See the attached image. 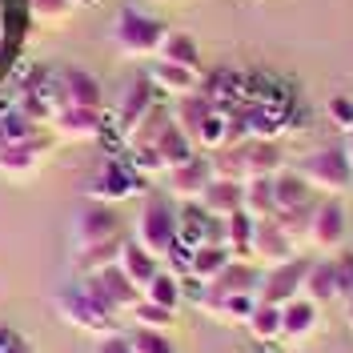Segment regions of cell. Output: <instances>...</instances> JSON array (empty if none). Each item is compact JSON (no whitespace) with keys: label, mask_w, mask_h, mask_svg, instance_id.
I'll list each match as a JSON object with an SVG mask.
<instances>
[{"label":"cell","mask_w":353,"mask_h":353,"mask_svg":"<svg viewBox=\"0 0 353 353\" xmlns=\"http://www.w3.org/2000/svg\"><path fill=\"white\" fill-rule=\"evenodd\" d=\"M333 273H337V297L353 301V253H341V261H333Z\"/></svg>","instance_id":"44"},{"label":"cell","mask_w":353,"mask_h":353,"mask_svg":"<svg viewBox=\"0 0 353 353\" xmlns=\"http://www.w3.org/2000/svg\"><path fill=\"white\" fill-rule=\"evenodd\" d=\"M325 117H330L341 132H350L353 129V97H345V92L330 97V101H325Z\"/></svg>","instance_id":"42"},{"label":"cell","mask_w":353,"mask_h":353,"mask_svg":"<svg viewBox=\"0 0 353 353\" xmlns=\"http://www.w3.org/2000/svg\"><path fill=\"white\" fill-rule=\"evenodd\" d=\"M132 241L141 245V249H149L161 261L176 241V209L165 197H149L141 205V213H137V237Z\"/></svg>","instance_id":"3"},{"label":"cell","mask_w":353,"mask_h":353,"mask_svg":"<svg viewBox=\"0 0 353 353\" xmlns=\"http://www.w3.org/2000/svg\"><path fill=\"white\" fill-rule=\"evenodd\" d=\"M317 325H321V313H317V305L309 297H297V301L281 305V337L285 341L301 345V341H309L317 333Z\"/></svg>","instance_id":"18"},{"label":"cell","mask_w":353,"mask_h":353,"mask_svg":"<svg viewBox=\"0 0 353 353\" xmlns=\"http://www.w3.org/2000/svg\"><path fill=\"white\" fill-rule=\"evenodd\" d=\"M305 269H309V261H301V257L277 265V269H261L257 297L269 301V305H289V301H297V297H301V285H305Z\"/></svg>","instance_id":"8"},{"label":"cell","mask_w":353,"mask_h":353,"mask_svg":"<svg viewBox=\"0 0 353 353\" xmlns=\"http://www.w3.org/2000/svg\"><path fill=\"white\" fill-rule=\"evenodd\" d=\"M121 233V221H117V213H112L109 205H85L81 213H77V249H85V245H97V241H109V237H117Z\"/></svg>","instance_id":"16"},{"label":"cell","mask_w":353,"mask_h":353,"mask_svg":"<svg viewBox=\"0 0 353 353\" xmlns=\"http://www.w3.org/2000/svg\"><path fill=\"white\" fill-rule=\"evenodd\" d=\"M129 165L137 176H161L169 173V165H165V157L157 153V145H137V149H129Z\"/></svg>","instance_id":"39"},{"label":"cell","mask_w":353,"mask_h":353,"mask_svg":"<svg viewBox=\"0 0 353 353\" xmlns=\"http://www.w3.org/2000/svg\"><path fill=\"white\" fill-rule=\"evenodd\" d=\"M350 193H353V181H350Z\"/></svg>","instance_id":"51"},{"label":"cell","mask_w":353,"mask_h":353,"mask_svg":"<svg viewBox=\"0 0 353 353\" xmlns=\"http://www.w3.org/2000/svg\"><path fill=\"white\" fill-rule=\"evenodd\" d=\"M201 81H205V72L197 68H185V65H173V61H161L157 57L153 68H149V85L157 92H165V97H189V92H201Z\"/></svg>","instance_id":"14"},{"label":"cell","mask_w":353,"mask_h":353,"mask_svg":"<svg viewBox=\"0 0 353 353\" xmlns=\"http://www.w3.org/2000/svg\"><path fill=\"white\" fill-rule=\"evenodd\" d=\"M209 229H213V213L205 205H181L176 209V241L185 249L209 245Z\"/></svg>","instance_id":"22"},{"label":"cell","mask_w":353,"mask_h":353,"mask_svg":"<svg viewBox=\"0 0 353 353\" xmlns=\"http://www.w3.org/2000/svg\"><path fill=\"white\" fill-rule=\"evenodd\" d=\"M153 97H157V88L149 85V77H137V81H132V85L125 88V92H121L112 125H117V129L125 132V141H129V132L137 129V125H141V117H145V112H149V109L157 105Z\"/></svg>","instance_id":"13"},{"label":"cell","mask_w":353,"mask_h":353,"mask_svg":"<svg viewBox=\"0 0 353 353\" xmlns=\"http://www.w3.org/2000/svg\"><path fill=\"white\" fill-rule=\"evenodd\" d=\"M0 353H28V345L17 330H0Z\"/></svg>","instance_id":"46"},{"label":"cell","mask_w":353,"mask_h":353,"mask_svg":"<svg viewBox=\"0 0 353 353\" xmlns=\"http://www.w3.org/2000/svg\"><path fill=\"white\" fill-rule=\"evenodd\" d=\"M209 181H213V165L205 157H189L185 165L169 169V193H173L176 205H201Z\"/></svg>","instance_id":"11"},{"label":"cell","mask_w":353,"mask_h":353,"mask_svg":"<svg viewBox=\"0 0 353 353\" xmlns=\"http://www.w3.org/2000/svg\"><path fill=\"white\" fill-rule=\"evenodd\" d=\"M273 205L277 209H297V205H313V189L301 173L293 169H281L273 176Z\"/></svg>","instance_id":"26"},{"label":"cell","mask_w":353,"mask_h":353,"mask_svg":"<svg viewBox=\"0 0 353 353\" xmlns=\"http://www.w3.org/2000/svg\"><path fill=\"white\" fill-rule=\"evenodd\" d=\"M24 141H37V121L24 117L21 109L8 112V117H0V149H8V145H24Z\"/></svg>","instance_id":"37"},{"label":"cell","mask_w":353,"mask_h":353,"mask_svg":"<svg viewBox=\"0 0 353 353\" xmlns=\"http://www.w3.org/2000/svg\"><path fill=\"white\" fill-rule=\"evenodd\" d=\"M44 145L41 137L37 141H24V145H8V149H0V173L12 176V181H24V176L37 173V165H41L44 157Z\"/></svg>","instance_id":"20"},{"label":"cell","mask_w":353,"mask_h":353,"mask_svg":"<svg viewBox=\"0 0 353 353\" xmlns=\"http://www.w3.org/2000/svg\"><path fill=\"white\" fill-rule=\"evenodd\" d=\"M257 285H261V269H257V265L253 261H229L217 277L205 285V297H201L197 305L217 301V297H225V293H257Z\"/></svg>","instance_id":"12"},{"label":"cell","mask_w":353,"mask_h":353,"mask_svg":"<svg viewBox=\"0 0 353 353\" xmlns=\"http://www.w3.org/2000/svg\"><path fill=\"white\" fill-rule=\"evenodd\" d=\"M341 153L350 157V165H353V129H350V132H345V145H341Z\"/></svg>","instance_id":"48"},{"label":"cell","mask_w":353,"mask_h":353,"mask_svg":"<svg viewBox=\"0 0 353 353\" xmlns=\"http://www.w3.org/2000/svg\"><path fill=\"white\" fill-rule=\"evenodd\" d=\"M301 297H309L313 305H325V301L337 297V273H333V261H309Z\"/></svg>","instance_id":"28"},{"label":"cell","mask_w":353,"mask_h":353,"mask_svg":"<svg viewBox=\"0 0 353 353\" xmlns=\"http://www.w3.org/2000/svg\"><path fill=\"white\" fill-rule=\"evenodd\" d=\"M297 173L309 181V189H313V193L341 197V193H350L353 165H350V157L341 153V149H317V153H309L305 161H301V169H297Z\"/></svg>","instance_id":"4"},{"label":"cell","mask_w":353,"mask_h":353,"mask_svg":"<svg viewBox=\"0 0 353 353\" xmlns=\"http://www.w3.org/2000/svg\"><path fill=\"white\" fill-rule=\"evenodd\" d=\"M97 353H137L129 341V333H105L101 341H97Z\"/></svg>","instance_id":"45"},{"label":"cell","mask_w":353,"mask_h":353,"mask_svg":"<svg viewBox=\"0 0 353 353\" xmlns=\"http://www.w3.org/2000/svg\"><path fill=\"white\" fill-rule=\"evenodd\" d=\"M61 88H65V105H85V109H105V88L101 81L81 65H68L57 72Z\"/></svg>","instance_id":"17"},{"label":"cell","mask_w":353,"mask_h":353,"mask_svg":"<svg viewBox=\"0 0 353 353\" xmlns=\"http://www.w3.org/2000/svg\"><path fill=\"white\" fill-rule=\"evenodd\" d=\"M117 265H121V273H125L132 285L141 289V293H145V285H149L157 273H161V261H157L149 249H141L137 241H125V249H121V261H117Z\"/></svg>","instance_id":"23"},{"label":"cell","mask_w":353,"mask_h":353,"mask_svg":"<svg viewBox=\"0 0 353 353\" xmlns=\"http://www.w3.org/2000/svg\"><path fill=\"white\" fill-rule=\"evenodd\" d=\"M245 330H249V337L253 341H277L281 337V305H269V301H261V305L253 309V317L245 321Z\"/></svg>","instance_id":"33"},{"label":"cell","mask_w":353,"mask_h":353,"mask_svg":"<svg viewBox=\"0 0 353 353\" xmlns=\"http://www.w3.org/2000/svg\"><path fill=\"white\" fill-rule=\"evenodd\" d=\"M245 213L253 221H265L277 213V205H273V176H265V181H245Z\"/></svg>","instance_id":"35"},{"label":"cell","mask_w":353,"mask_h":353,"mask_svg":"<svg viewBox=\"0 0 353 353\" xmlns=\"http://www.w3.org/2000/svg\"><path fill=\"white\" fill-rule=\"evenodd\" d=\"M161 261L169 265V273H176V277H189V269H193V249H185L181 241H173V249H169Z\"/></svg>","instance_id":"43"},{"label":"cell","mask_w":353,"mask_h":353,"mask_svg":"<svg viewBox=\"0 0 353 353\" xmlns=\"http://www.w3.org/2000/svg\"><path fill=\"white\" fill-rule=\"evenodd\" d=\"M129 313H132V321H137V325H145V330H169V325H173V317H176V309L153 305L149 297H141Z\"/></svg>","instance_id":"38"},{"label":"cell","mask_w":353,"mask_h":353,"mask_svg":"<svg viewBox=\"0 0 353 353\" xmlns=\"http://www.w3.org/2000/svg\"><path fill=\"white\" fill-rule=\"evenodd\" d=\"M297 257V245L289 241L285 233L277 229V221L265 217L253 225V241H249V261L257 265V269H277V265H285Z\"/></svg>","instance_id":"7"},{"label":"cell","mask_w":353,"mask_h":353,"mask_svg":"<svg viewBox=\"0 0 353 353\" xmlns=\"http://www.w3.org/2000/svg\"><path fill=\"white\" fill-rule=\"evenodd\" d=\"M201 205L213 213V217H233V213H241L245 209V181H225V176H213L209 181V189H205V197Z\"/></svg>","instance_id":"19"},{"label":"cell","mask_w":353,"mask_h":353,"mask_svg":"<svg viewBox=\"0 0 353 353\" xmlns=\"http://www.w3.org/2000/svg\"><path fill=\"white\" fill-rule=\"evenodd\" d=\"M350 325H353V309H350Z\"/></svg>","instance_id":"50"},{"label":"cell","mask_w":353,"mask_h":353,"mask_svg":"<svg viewBox=\"0 0 353 353\" xmlns=\"http://www.w3.org/2000/svg\"><path fill=\"white\" fill-rule=\"evenodd\" d=\"M253 225L257 221L249 217V213H233V217H225V245H229V253H233V261H249V241H253Z\"/></svg>","instance_id":"32"},{"label":"cell","mask_w":353,"mask_h":353,"mask_svg":"<svg viewBox=\"0 0 353 353\" xmlns=\"http://www.w3.org/2000/svg\"><path fill=\"white\" fill-rule=\"evenodd\" d=\"M233 145V129H229V112L213 109L205 121H201V129L193 132V149L197 153H221V149H229Z\"/></svg>","instance_id":"24"},{"label":"cell","mask_w":353,"mask_h":353,"mask_svg":"<svg viewBox=\"0 0 353 353\" xmlns=\"http://www.w3.org/2000/svg\"><path fill=\"white\" fill-rule=\"evenodd\" d=\"M213 176L225 181H265V176H277L285 165V149L277 141H257V137H245L233 141L229 149L213 153Z\"/></svg>","instance_id":"1"},{"label":"cell","mask_w":353,"mask_h":353,"mask_svg":"<svg viewBox=\"0 0 353 353\" xmlns=\"http://www.w3.org/2000/svg\"><path fill=\"white\" fill-rule=\"evenodd\" d=\"M229 261H233L229 245H197V249H193V269H189V277H197V281L209 285Z\"/></svg>","instance_id":"31"},{"label":"cell","mask_w":353,"mask_h":353,"mask_svg":"<svg viewBox=\"0 0 353 353\" xmlns=\"http://www.w3.org/2000/svg\"><path fill=\"white\" fill-rule=\"evenodd\" d=\"M85 289L92 293V297H97V301H105V305H109L112 313H129V309L137 305L141 297H145V293H141V289H137V285L129 281V277L121 273V265H109V269L92 273Z\"/></svg>","instance_id":"10"},{"label":"cell","mask_w":353,"mask_h":353,"mask_svg":"<svg viewBox=\"0 0 353 353\" xmlns=\"http://www.w3.org/2000/svg\"><path fill=\"white\" fill-rule=\"evenodd\" d=\"M57 313L65 317L68 325L92 333V337L117 333V313H112L105 301H97L88 289H65V293L57 297Z\"/></svg>","instance_id":"5"},{"label":"cell","mask_w":353,"mask_h":353,"mask_svg":"<svg viewBox=\"0 0 353 353\" xmlns=\"http://www.w3.org/2000/svg\"><path fill=\"white\" fill-rule=\"evenodd\" d=\"M145 297H149L153 305L181 309V301H185V293H181V277H176V273H169V269H161L153 281L145 285Z\"/></svg>","instance_id":"36"},{"label":"cell","mask_w":353,"mask_h":353,"mask_svg":"<svg viewBox=\"0 0 353 353\" xmlns=\"http://www.w3.org/2000/svg\"><path fill=\"white\" fill-rule=\"evenodd\" d=\"M72 4H81V8H92V4H101V0H72Z\"/></svg>","instance_id":"49"},{"label":"cell","mask_w":353,"mask_h":353,"mask_svg":"<svg viewBox=\"0 0 353 353\" xmlns=\"http://www.w3.org/2000/svg\"><path fill=\"white\" fill-rule=\"evenodd\" d=\"M161 61H173V65H185V68H197L201 72V48L193 41V32H181V28H165V41L157 48Z\"/></svg>","instance_id":"25"},{"label":"cell","mask_w":353,"mask_h":353,"mask_svg":"<svg viewBox=\"0 0 353 353\" xmlns=\"http://www.w3.org/2000/svg\"><path fill=\"white\" fill-rule=\"evenodd\" d=\"M28 12L41 24H61L72 12V0H28Z\"/></svg>","instance_id":"41"},{"label":"cell","mask_w":353,"mask_h":353,"mask_svg":"<svg viewBox=\"0 0 353 353\" xmlns=\"http://www.w3.org/2000/svg\"><path fill=\"white\" fill-rule=\"evenodd\" d=\"M48 125L61 137H68V141H97L101 129H105V112L85 109V105H65V109H57V117Z\"/></svg>","instance_id":"15"},{"label":"cell","mask_w":353,"mask_h":353,"mask_svg":"<svg viewBox=\"0 0 353 353\" xmlns=\"http://www.w3.org/2000/svg\"><path fill=\"white\" fill-rule=\"evenodd\" d=\"M145 189V176L132 173L129 161H117V157H109L105 165H101V173H97V181L88 185V197L97 201V205H121V201L137 197Z\"/></svg>","instance_id":"6"},{"label":"cell","mask_w":353,"mask_h":353,"mask_svg":"<svg viewBox=\"0 0 353 353\" xmlns=\"http://www.w3.org/2000/svg\"><path fill=\"white\" fill-rule=\"evenodd\" d=\"M213 112V101L205 97V92H189V97H176L173 101V121L181 125V132H193L201 129V121Z\"/></svg>","instance_id":"30"},{"label":"cell","mask_w":353,"mask_h":353,"mask_svg":"<svg viewBox=\"0 0 353 353\" xmlns=\"http://www.w3.org/2000/svg\"><path fill=\"white\" fill-rule=\"evenodd\" d=\"M273 221H277V229L285 233L289 241L297 245H309V221H313V205H297V209H277L273 213Z\"/></svg>","instance_id":"34"},{"label":"cell","mask_w":353,"mask_h":353,"mask_svg":"<svg viewBox=\"0 0 353 353\" xmlns=\"http://www.w3.org/2000/svg\"><path fill=\"white\" fill-rule=\"evenodd\" d=\"M257 305H261L257 293H225V297H217V301H205L201 309H205L213 321H221V325H245Z\"/></svg>","instance_id":"21"},{"label":"cell","mask_w":353,"mask_h":353,"mask_svg":"<svg viewBox=\"0 0 353 353\" xmlns=\"http://www.w3.org/2000/svg\"><path fill=\"white\" fill-rule=\"evenodd\" d=\"M121 249H125V237L117 233L109 241H97V245H85V249H77V269L81 273H101V269H109V265L121 261Z\"/></svg>","instance_id":"27"},{"label":"cell","mask_w":353,"mask_h":353,"mask_svg":"<svg viewBox=\"0 0 353 353\" xmlns=\"http://www.w3.org/2000/svg\"><path fill=\"white\" fill-rule=\"evenodd\" d=\"M132 350L137 353H176L173 341L165 337V330H145V325H137V330L129 333Z\"/></svg>","instance_id":"40"},{"label":"cell","mask_w":353,"mask_h":353,"mask_svg":"<svg viewBox=\"0 0 353 353\" xmlns=\"http://www.w3.org/2000/svg\"><path fill=\"white\" fill-rule=\"evenodd\" d=\"M345 205L337 197L321 201V205H313V221H309V245L317 249V253H333V249H341L345 241Z\"/></svg>","instance_id":"9"},{"label":"cell","mask_w":353,"mask_h":353,"mask_svg":"<svg viewBox=\"0 0 353 353\" xmlns=\"http://www.w3.org/2000/svg\"><path fill=\"white\" fill-rule=\"evenodd\" d=\"M153 145H157V153L165 157V165H169V169H173V165H185L189 157H197V149H193V137H189V132H181V125H176V121H169V125H165V132L157 137Z\"/></svg>","instance_id":"29"},{"label":"cell","mask_w":353,"mask_h":353,"mask_svg":"<svg viewBox=\"0 0 353 353\" xmlns=\"http://www.w3.org/2000/svg\"><path fill=\"white\" fill-rule=\"evenodd\" d=\"M21 105H17V97L12 92H0V117H8V112H17Z\"/></svg>","instance_id":"47"},{"label":"cell","mask_w":353,"mask_h":353,"mask_svg":"<svg viewBox=\"0 0 353 353\" xmlns=\"http://www.w3.org/2000/svg\"><path fill=\"white\" fill-rule=\"evenodd\" d=\"M112 41H117V48H121L125 57H132V61L157 57V48L165 41V24L157 21V17L137 12V8H121L117 21H112Z\"/></svg>","instance_id":"2"}]
</instances>
